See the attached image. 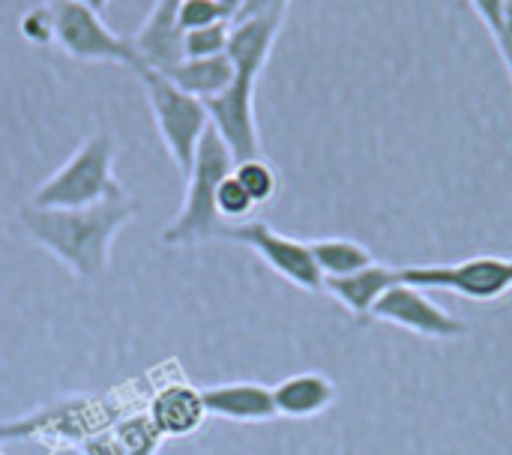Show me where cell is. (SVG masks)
Listing matches in <instances>:
<instances>
[{
  "label": "cell",
  "instance_id": "obj_1",
  "mask_svg": "<svg viewBox=\"0 0 512 455\" xmlns=\"http://www.w3.org/2000/svg\"><path fill=\"white\" fill-rule=\"evenodd\" d=\"M132 216L135 201L126 195V189L90 207L42 210L24 204L18 210L27 237L39 243L48 255H54L78 279L105 276L111 261V243L126 228V222H132Z\"/></svg>",
  "mask_w": 512,
  "mask_h": 455
},
{
  "label": "cell",
  "instance_id": "obj_2",
  "mask_svg": "<svg viewBox=\"0 0 512 455\" xmlns=\"http://www.w3.org/2000/svg\"><path fill=\"white\" fill-rule=\"evenodd\" d=\"M234 156L225 147V141L216 135L213 126H207L192 168L186 174V195L183 204L177 210V216L165 225L162 231V243L165 246H198L207 243L213 237H219L222 231V219L216 213V189L219 183L234 171Z\"/></svg>",
  "mask_w": 512,
  "mask_h": 455
},
{
  "label": "cell",
  "instance_id": "obj_3",
  "mask_svg": "<svg viewBox=\"0 0 512 455\" xmlns=\"http://www.w3.org/2000/svg\"><path fill=\"white\" fill-rule=\"evenodd\" d=\"M114 150L117 147L108 132H93L51 177L33 189L27 204L42 210H72L111 198L123 189L114 177Z\"/></svg>",
  "mask_w": 512,
  "mask_h": 455
},
{
  "label": "cell",
  "instance_id": "obj_4",
  "mask_svg": "<svg viewBox=\"0 0 512 455\" xmlns=\"http://www.w3.org/2000/svg\"><path fill=\"white\" fill-rule=\"evenodd\" d=\"M135 75L144 84V93H147V102H150L159 138H162L168 156L174 159V165L186 177L189 168H192L195 150H198L207 126H210L207 108H204L201 99H195V96L183 93L180 87H174L159 69L141 66Z\"/></svg>",
  "mask_w": 512,
  "mask_h": 455
},
{
  "label": "cell",
  "instance_id": "obj_5",
  "mask_svg": "<svg viewBox=\"0 0 512 455\" xmlns=\"http://www.w3.org/2000/svg\"><path fill=\"white\" fill-rule=\"evenodd\" d=\"M48 9L54 18V45H60L63 54L84 63H120L132 72L144 66L132 48V39L114 33L102 21V15L87 9L84 3L48 0Z\"/></svg>",
  "mask_w": 512,
  "mask_h": 455
},
{
  "label": "cell",
  "instance_id": "obj_6",
  "mask_svg": "<svg viewBox=\"0 0 512 455\" xmlns=\"http://www.w3.org/2000/svg\"><path fill=\"white\" fill-rule=\"evenodd\" d=\"M402 282L417 288H438L462 294L474 303H492L512 291V258L480 255L459 264H423L402 267Z\"/></svg>",
  "mask_w": 512,
  "mask_h": 455
},
{
  "label": "cell",
  "instance_id": "obj_7",
  "mask_svg": "<svg viewBox=\"0 0 512 455\" xmlns=\"http://www.w3.org/2000/svg\"><path fill=\"white\" fill-rule=\"evenodd\" d=\"M219 237L234 240V243H243L246 249H252L285 282H291V285H297L303 291H324V276L315 267V258H312L309 243L294 240V237H285V234H279L267 222L222 225Z\"/></svg>",
  "mask_w": 512,
  "mask_h": 455
},
{
  "label": "cell",
  "instance_id": "obj_8",
  "mask_svg": "<svg viewBox=\"0 0 512 455\" xmlns=\"http://www.w3.org/2000/svg\"><path fill=\"white\" fill-rule=\"evenodd\" d=\"M255 87H258L255 78L234 75L228 90L204 102L207 120L216 129V135L225 141V147L231 150L234 162L261 156V135H258V120H255Z\"/></svg>",
  "mask_w": 512,
  "mask_h": 455
},
{
  "label": "cell",
  "instance_id": "obj_9",
  "mask_svg": "<svg viewBox=\"0 0 512 455\" xmlns=\"http://www.w3.org/2000/svg\"><path fill=\"white\" fill-rule=\"evenodd\" d=\"M372 318L396 324V327L411 330V333L426 336V339H459V336L468 333V327L456 315H450L447 309L432 303L423 288L408 285V282L393 285L375 303Z\"/></svg>",
  "mask_w": 512,
  "mask_h": 455
},
{
  "label": "cell",
  "instance_id": "obj_10",
  "mask_svg": "<svg viewBox=\"0 0 512 455\" xmlns=\"http://www.w3.org/2000/svg\"><path fill=\"white\" fill-rule=\"evenodd\" d=\"M285 12H264V15H249V18H237L231 21V33H228V60L234 63V75H246V78H261L276 36L282 30Z\"/></svg>",
  "mask_w": 512,
  "mask_h": 455
},
{
  "label": "cell",
  "instance_id": "obj_11",
  "mask_svg": "<svg viewBox=\"0 0 512 455\" xmlns=\"http://www.w3.org/2000/svg\"><path fill=\"white\" fill-rule=\"evenodd\" d=\"M180 0H156L141 27L129 36L135 54L150 69H168L183 60V30L177 21Z\"/></svg>",
  "mask_w": 512,
  "mask_h": 455
},
{
  "label": "cell",
  "instance_id": "obj_12",
  "mask_svg": "<svg viewBox=\"0 0 512 455\" xmlns=\"http://www.w3.org/2000/svg\"><path fill=\"white\" fill-rule=\"evenodd\" d=\"M201 396H204L207 417H216L225 423H270V420H276L273 387L255 384V381H228V384L204 387Z\"/></svg>",
  "mask_w": 512,
  "mask_h": 455
},
{
  "label": "cell",
  "instance_id": "obj_13",
  "mask_svg": "<svg viewBox=\"0 0 512 455\" xmlns=\"http://www.w3.org/2000/svg\"><path fill=\"white\" fill-rule=\"evenodd\" d=\"M147 417L162 438H189L207 420L204 396L192 384H168L153 396Z\"/></svg>",
  "mask_w": 512,
  "mask_h": 455
},
{
  "label": "cell",
  "instance_id": "obj_14",
  "mask_svg": "<svg viewBox=\"0 0 512 455\" xmlns=\"http://www.w3.org/2000/svg\"><path fill=\"white\" fill-rule=\"evenodd\" d=\"M336 402V387L321 372H300L273 387L276 417L288 420H312L324 414Z\"/></svg>",
  "mask_w": 512,
  "mask_h": 455
},
{
  "label": "cell",
  "instance_id": "obj_15",
  "mask_svg": "<svg viewBox=\"0 0 512 455\" xmlns=\"http://www.w3.org/2000/svg\"><path fill=\"white\" fill-rule=\"evenodd\" d=\"M402 282V270L396 267H384V264H372L360 273L351 276H339V279H324V291L333 294L348 312H354L357 318L372 315L375 303Z\"/></svg>",
  "mask_w": 512,
  "mask_h": 455
},
{
  "label": "cell",
  "instance_id": "obj_16",
  "mask_svg": "<svg viewBox=\"0 0 512 455\" xmlns=\"http://www.w3.org/2000/svg\"><path fill=\"white\" fill-rule=\"evenodd\" d=\"M174 87H180L183 93L207 102L213 96H219L222 90L231 87L234 81V63L228 60V54L219 57H183L180 63L159 69Z\"/></svg>",
  "mask_w": 512,
  "mask_h": 455
},
{
  "label": "cell",
  "instance_id": "obj_17",
  "mask_svg": "<svg viewBox=\"0 0 512 455\" xmlns=\"http://www.w3.org/2000/svg\"><path fill=\"white\" fill-rule=\"evenodd\" d=\"M315 267L324 279H339V276H351L360 273L366 267L375 264L372 252L348 237H324V240H312L309 243Z\"/></svg>",
  "mask_w": 512,
  "mask_h": 455
},
{
  "label": "cell",
  "instance_id": "obj_18",
  "mask_svg": "<svg viewBox=\"0 0 512 455\" xmlns=\"http://www.w3.org/2000/svg\"><path fill=\"white\" fill-rule=\"evenodd\" d=\"M234 177H237L240 186L249 192V198L255 201V207L273 201L276 192H279V174H276V168H273L264 156L237 162V165H234Z\"/></svg>",
  "mask_w": 512,
  "mask_h": 455
},
{
  "label": "cell",
  "instance_id": "obj_19",
  "mask_svg": "<svg viewBox=\"0 0 512 455\" xmlns=\"http://www.w3.org/2000/svg\"><path fill=\"white\" fill-rule=\"evenodd\" d=\"M114 438L120 441V447L126 450V455H156L162 447V435L159 429L150 423L147 414H132L126 420H120L114 426Z\"/></svg>",
  "mask_w": 512,
  "mask_h": 455
},
{
  "label": "cell",
  "instance_id": "obj_20",
  "mask_svg": "<svg viewBox=\"0 0 512 455\" xmlns=\"http://www.w3.org/2000/svg\"><path fill=\"white\" fill-rule=\"evenodd\" d=\"M255 210V201L249 198V192L240 186V180L234 177V171L219 183V189H216V213H219V219H222V225L225 222H246L249 219V213Z\"/></svg>",
  "mask_w": 512,
  "mask_h": 455
},
{
  "label": "cell",
  "instance_id": "obj_21",
  "mask_svg": "<svg viewBox=\"0 0 512 455\" xmlns=\"http://www.w3.org/2000/svg\"><path fill=\"white\" fill-rule=\"evenodd\" d=\"M231 21H219L201 30L183 33V57H219L228 48Z\"/></svg>",
  "mask_w": 512,
  "mask_h": 455
},
{
  "label": "cell",
  "instance_id": "obj_22",
  "mask_svg": "<svg viewBox=\"0 0 512 455\" xmlns=\"http://www.w3.org/2000/svg\"><path fill=\"white\" fill-rule=\"evenodd\" d=\"M177 21H180V30L189 33V30H201V27H210V24H219L228 18L216 0H180L177 3Z\"/></svg>",
  "mask_w": 512,
  "mask_h": 455
},
{
  "label": "cell",
  "instance_id": "obj_23",
  "mask_svg": "<svg viewBox=\"0 0 512 455\" xmlns=\"http://www.w3.org/2000/svg\"><path fill=\"white\" fill-rule=\"evenodd\" d=\"M18 30H21V36H24L27 42H33V45H51V42H54V18H51L48 3H42V6H36V9H30V12H24Z\"/></svg>",
  "mask_w": 512,
  "mask_h": 455
},
{
  "label": "cell",
  "instance_id": "obj_24",
  "mask_svg": "<svg viewBox=\"0 0 512 455\" xmlns=\"http://www.w3.org/2000/svg\"><path fill=\"white\" fill-rule=\"evenodd\" d=\"M471 6L480 15V21L486 24V30L492 33L498 51H504V12H507V0H471Z\"/></svg>",
  "mask_w": 512,
  "mask_h": 455
},
{
  "label": "cell",
  "instance_id": "obj_25",
  "mask_svg": "<svg viewBox=\"0 0 512 455\" xmlns=\"http://www.w3.org/2000/svg\"><path fill=\"white\" fill-rule=\"evenodd\" d=\"M81 453L84 455H126V450L120 447V441L114 438V432H102V435H93L81 444Z\"/></svg>",
  "mask_w": 512,
  "mask_h": 455
},
{
  "label": "cell",
  "instance_id": "obj_26",
  "mask_svg": "<svg viewBox=\"0 0 512 455\" xmlns=\"http://www.w3.org/2000/svg\"><path fill=\"white\" fill-rule=\"evenodd\" d=\"M288 3L291 0H246L240 18H249V15H264V12H288Z\"/></svg>",
  "mask_w": 512,
  "mask_h": 455
},
{
  "label": "cell",
  "instance_id": "obj_27",
  "mask_svg": "<svg viewBox=\"0 0 512 455\" xmlns=\"http://www.w3.org/2000/svg\"><path fill=\"white\" fill-rule=\"evenodd\" d=\"M216 3H219V9L225 12L228 21H237L240 12H243V6H246V0H216Z\"/></svg>",
  "mask_w": 512,
  "mask_h": 455
},
{
  "label": "cell",
  "instance_id": "obj_28",
  "mask_svg": "<svg viewBox=\"0 0 512 455\" xmlns=\"http://www.w3.org/2000/svg\"><path fill=\"white\" fill-rule=\"evenodd\" d=\"M75 3H84L87 9H93V12H99V15H102V9H105L111 0H75Z\"/></svg>",
  "mask_w": 512,
  "mask_h": 455
}]
</instances>
